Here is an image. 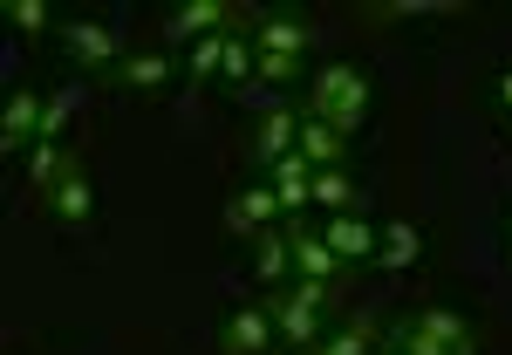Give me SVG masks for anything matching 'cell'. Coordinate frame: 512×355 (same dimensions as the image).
<instances>
[{
	"label": "cell",
	"mask_w": 512,
	"mask_h": 355,
	"mask_svg": "<svg viewBox=\"0 0 512 355\" xmlns=\"http://www.w3.org/2000/svg\"><path fill=\"white\" fill-rule=\"evenodd\" d=\"M41 117H48V103H41L35 89H14L7 110H0V151H7V158L35 151V144H41Z\"/></svg>",
	"instance_id": "6"
},
{
	"label": "cell",
	"mask_w": 512,
	"mask_h": 355,
	"mask_svg": "<svg viewBox=\"0 0 512 355\" xmlns=\"http://www.w3.org/2000/svg\"><path fill=\"white\" fill-rule=\"evenodd\" d=\"M294 355H321V349H294Z\"/></svg>",
	"instance_id": "28"
},
{
	"label": "cell",
	"mask_w": 512,
	"mask_h": 355,
	"mask_svg": "<svg viewBox=\"0 0 512 355\" xmlns=\"http://www.w3.org/2000/svg\"><path fill=\"white\" fill-rule=\"evenodd\" d=\"M321 355H376V321H369V315H355L349 328L321 335Z\"/></svg>",
	"instance_id": "18"
},
{
	"label": "cell",
	"mask_w": 512,
	"mask_h": 355,
	"mask_svg": "<svg viewBox=\"0 0 512 355\" xmlns=\"http://www.w3.org/2000/svg\"><path fill=\"white\" fill-rule=\"evenodd\" d=\"M246 35H253V48H260V55H308V48H315L308 14H260Z\"/></svg>",
	"instance_id": "8"
},
{
	"label": "cell",
	"mask_w": 512,
	"mask_h": 355,
	"mask_svg": "<svg viewBox=\"0 0 512 355\" xmlns=\"http://www.w3.org/2000/svg\"><path fill=\"white\" fill-rule=\"evenodd\" d=\"M117 82H123V89H137V96H158L164 82H171V55H164V48H144V55H123Z\"/></svg>",
	"instance_id": "16"
},
{
	"label": "cell",
	"mask_w": 512,
	"mask_h": 355,
	"mask_svg": "<svg viewBox=\"0 0 512 355\" xmlns=\"http://www.w3.org/2000/svg\"><path fill=\"white\" fill-rule=\"evenodd\" d=\"M253 76L260 82H294L301 76V55H260V48H253Z\"/></svg>",
	"instance_id": "25"
},
{
	"label": "cell",
	"mask_w": 512,
	"mask_h": 355,
	"mask_svg": "<svg viewBox=\"0 0 512 355\" xmlns=\"http://www.w3.org/2000/svg\"><path fill=\"white\" fill-rule=\"evenodd\" d=\"M274 212H280L274 185H246V192H233V205H226V233H239V239L274 233Z\"/></svg>",
	"instance_id": "9"
},
{
	"label": "cell",
	"mask_w": 512,
	"mask_h": 355,
	"mask_svg": "<svg viewBox=\"0 0 512 355\" xmlns=\"http://www.w3.org/2000/svg\"><path fill=\"white\" fill-rule=\"evenodd\" d=\"M69 110H76V96H55V103H48V117H41V144H55V130L69 123Z\"/></svg>",
	"instance_id": "26"
},
{
	"label": "cell",
	"mask_w": 512,
	"mask_h": 355,
	"mask_svg": "<svg viewBox=\"0 0 512 355\" xmlns=\"http://www.w3.org/2000/svg\"><path fill=\"white\" fill-rule=\"evenodd\" d=\"M41 205H48V219H55V226L82 233V226L96 219V185H89V164L76 158L62 178H55V185H48V192H41Z\"/></svg>",
	"instance_id": "4"
},
{
	"label": "cell",
	"mask_w": 512,
	"mask_h": 355,
	"mask_svg": "<svg viewBox=\"0 0 512 355\" xmlns=\"http://www.w3.org/2000/svg\"><path fill=\"white\" fill-rule=\"evenodd\" d=\"M301 117H315V123H328V130L355 137V130H362V117H369V76H362V69H349V62L321 69V76L308 82Z\"/></svg>",
	"instance_id": "2"
},
{
	"label": "cell",
	"mask_w": 512,
	"mask_h": 355,
	"mask_svg": "<svg viewBox=\"0 0 512 355\" xmlns=\"http://www.w3.org/2000/svg\"><path fill=\"white\" fill-rule=\"evenodd\" d=\"M321 308H328V287L321 280H294V294L274 301V328L294 349H321Z\"/></svg>",
	"instance_id": "3"
},
{
	"label": "cell",
	"mask_w": 512,
	"mask_h": 355,
	"mask_svg": "<svg viewBox=\"0 0 512 355\" xmlns=\"http://www.w3.org/2000/svg\"><path fill=\"white\" fill-rule=\"evenodd\" d=\"M383 355H390V349H383Z\"/></svg>",
	"instance_id": "29"
},
{
	"label": "cell",
	"mask_w": 512,
	"mask_h": 355,
	"mask_svg": "<svg viewBox=\"0 0 512 355\" xmlns=\"http://www.w3.org/2000/svg\"><path fill=\"white\" fill-rule=\"evenodd\" d=\"M267 178H274V198H280V212H294V219H301V205L315 198V164L301 158V151H287V158H280L274 171H267Z\"/></svg>",
	"instance_id": "13"
},
{
	"label": "cell",
	"mask_w": 512,
	"mask_h": 355,
	"mask_svg": "<svg viewBox=\"0 0 512 355\" xmlns=\"http://www.w3.org/2000/svg\"><path fill=\"white\" fill-rule=\"evenodd\" d=\"M62 48H69V62L76 69H123V48H117V28H103V21H62Z\"/></svg>",
	"instance_id": "5"
},
{
	"label": "cell",
	"mask_w": 512,
	"mask_h": 355,
	"mask_svg": "<svg viewBox=\"0 0 512 355\" xmlns=\"http://www.w3.org/2000/svg\"><path fill=\"white\" fill-rule=\"evenodd\" d=\"M390 355H478V335L451 308H417L390 321Z\"/></svg>",
	"instance_id": "1"
},
{
	"label": "cell",
	"mask_w": 512,
	"mask_h": 355,
	"mask_svg": "<svg viewBox=\"0 0 512 355\" xmlns=\"http://www.w3.org/2000/svg\"><path fill=\"white\" fill-rule=\"evenodd\" d=\"M226 41H233V28H226V35L192 41V82H205V76H219V69H226Z\"/></svg>",
	"instance_id": "23"
},
{
	"label": "cell",
	"mask_w": 512,
	"mask_h": 355,
	"mask_svg": "<svg viewBox=\"0 0 512 355\" xmlns=\"http://www.w3.org/2000/svg\"><path fill=\"white\" fill-rule=\"evenodd\" d=\"M499 103H506V110H512V69H506V76H499Z\"/></svg>",
	"instance_id": "27"
},
{
	"label": "cell",
	"mask_w": 512,
	"mask_h": 355,
	"mask_svg": "<svg viewBox=\"0 0 512 355\" xmlns=\"http://www.w3.org/2000/svg\"><path fill=\"white\" fill-rule=\"evenodd\" d=\"M274 335H280V328H274V308H239V315H226V328H219L226 355H260Z\"/></svg>",
	"instance_id": "12"
},
{
	"label": "cell",
	"mask_w": 512,
	"mask_h": 355,
	"mask_svg": "<svg viewBox=\"0 0 512 355\" xmlns=\"http://www.w3.org/2000/svg\"><path fill=\"white\" fill-rule=\"evenodd\" d=\"M294 151L315 164V171H342V151H349V137L342 130H328V123L301 117V137H294Z\"/></svg>",
	"instance_id": "15"
},
{
	"label": "cell",
	"mask_w": 512,
	"mask_h": 355,
	"mask_svg": "<svg viewBox=\"0 0 512 355\" xmlns=\"http://www.w3.org/2000/svg\"><path fill=\"white\" fill-rule=\"evenodd\" d=\"M287 253H294V274H301V280H321V287H328V280L342 274L335 246H328L315 226H301V219H294V233H287Z\"/></svg>",
	"instance_id": "10"
},
{
	"label": "cell",
	"mask_w": 512,
	"mask_h": 355,
	"mask_svg": "<svg viewBox=\"0 0 512 355\" xmlns=\"http://www.w3.org/2000/svg\"><path fill=\"white\" fill-rule=\"evenodd\" d=\"M294 137H301V117H294L287 103H274V110L260 117V130H253V164H260V171H274V164L294 151Z\"/></svg>",
	"instance_id": "11"
},
{
	"label": "cell",
	"mask_w": 512,
	"mask_h": 355,
	"mask_svg": "<svg viewBox=\"0 0 512 355\" xmlns=\"http://www.w3.org/2000/svg\"><path fill=\"white\" fill-rule=\"evenodd\" d=\"M219 76L233 82V89L253 76V35H246V28H233V41H226V69H219Z\"/></svg>",
	"instance_id": "24"
},
{
	"label": "cell",
	"mask_w": 512,
	"mask_h": 355,
	"mask_svg": "<svg viewBox=\"0 0 512 355\" xmlns=\"http://www.w3.org/2000/svg\"><path fill=\"white\" fill-rule=\"evenodd\" d=\"M376 253H383V267H417V253H424V239H417V226H390Z\"/></svg>",
	"instance_id": "21"
},
{
	"label": "cell",
	"mask_w": 512,
	"mask_h": 355,
	"mask_svg": "<svg viewBox=\"0 0 512 355\" xmlns=\"http://www.w3.org/2000/svg\"><path fill=\"white\" fill-rule=\"evenodd\" d=\"M315 198L335 212V219H342V212L362 219V205H369V192H355V185H349V171H315Z\"/></svg>",
	"instance_id": "17"
},
{
	"label": "cell",
	"mask_w": 512,
	"mask_h": 355,
	"mask_svg": "<svg viewBox=\"0 0 512 355\" xmlns=\"http://www.w3.org/2000/svg\"><path fill=\"white\" fill-rule=\"evenodd\" d=\"M321 239L335 246V260H342V267L369 260V253L383 246V239H376V226H369V219H349V212H342V219H328V226H321Z\"/></svg>",
	"instance_id": "14"
},
{
	"label": "cell",
	"mask_w": 512,
	"mask_h": 355,
	"mask_svg": "<svg viewBox=\"0 0 512 355\" xmlns=\"http://www.w3.org/2000/svg\"><path fill=\"white\" fill-rule=\"evenodd\" d=\"M253 246H260V253H253V274L267 280V287H274V280H287V267H294V253H287V233H260Z\"/></svg>",
	"instance_id": "20"
},
{
	"label": "cell",
	"mask_w": 512,
	"mask_h": 355,
	"mask_svg": "<svg viewBox=\"0 0 512 355\" xmlns=\"http://www.w3.org/2000/svg\"><path fill=\"white\" fill-rule=\"evenodd\" d=\"M226 28H239L233 0H185V7H171V21H164L171 41H205V35H226Z\"/></svg>",
	"instance_id": "7"
},
{
	"label": "cell",
	"mask_w": 512,
	"mask_h": 355,
	"mask_svg": "<svg viewBox=\"0 0 512 355\" xmlns=\"http://www.w3.org/2000/svg\"><path fill=\"white\" fill-rule=\"evenodd\" d=\"M0 14H7V21H14L21 35H48V28H62V21L48 14V0H7Z\"/></svg>",
	"instance_id": "22"
},
{
	"label": "cell",
	"mask_w": 512,
	"mask_h": 355,
	"mask_svg": "<svg viewBox=\"0 0 512 355\" xmlns=\"http://www.w3.org/2000/svg\"><path fill=\"white\" fill-rule=\"evenodd\" d=\"M69 164H76V151H62V144H35V151H28V185H35V192H48Z\"/></svg>",
	"instance_id": "19"
}]
</instances>
